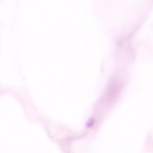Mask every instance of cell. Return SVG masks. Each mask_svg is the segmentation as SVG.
Returning <instances> with one entry per match:
<instances>
[{
	"label": "cell",
	"instance_id": "obj_1",
	"mask_svg": "<svg viewBox=\"0 0 153 153\" xmlns=\"http://www.w3.org/2000/svg\"><path fill=\"white\" fill-rule=\"evenodd\" d=\"M94 121L93 119H90L87 123V127L89 128L92 127L94 125Z\"/></svg>",
	"mask_w": 153,
	"mask_h": 153
}]
</instances>
